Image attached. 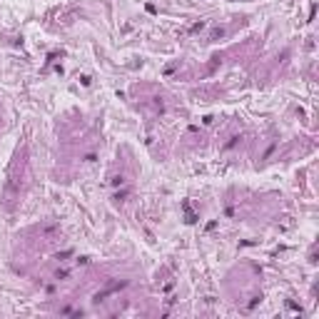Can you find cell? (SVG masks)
Here are the masks:
<instances>
[]
</instances>
